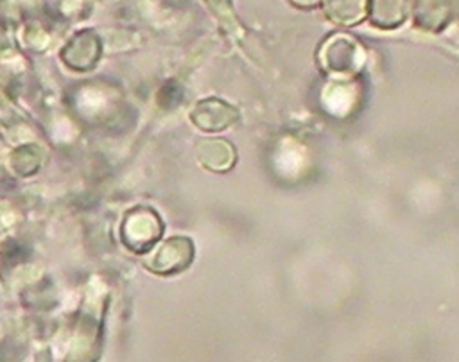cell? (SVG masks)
<instances>
[{"label": "cell", "mask_w": 459, "mask_h": 362, "mask_svg": "<svg viewBox=\"0 0 459 362\" xmlns=\"http://www.w3.org/2000/svg\"><path fill=\"white\" fill-rule=\"evenodd\" d=\"M362 59V48L357 39L341 32L326 39L319 52V61L326 73L353 75L360 70Z\"/></svg>", "instance_id": "6da1fadb"}, {"label": "cell", "mask_w": 459, "mask_h": 362, "mask_svg": "<svg viewBox=\"0 0 459 362\" xmlns=\"http://www.w3.org/2000/svg\"><path fill=\"white\" fill-rule=\"evenodd\" d=\"M452 16V0H412V23L423 32L445 30Z\"/></svg>", "instance_id": "7a4b0ae2"}, {"label": "cell", "mask_w": 459, "mask_h": 362, "mask_svg": "<svg viewBox=\"0 0 459 362\" xmlns=\"http://www.w3.org/2000/svg\"><path fill=\"white\" fill-rule=\"evenodd\" d=\"M409 14V0H368L369 23L380 30L402 27Z\"/></svg>", "instance_id": "3957f363"}, {"label": "cell", "mask_w": 459, "mask_h": 362, "mask_svg": "<svg viewBox=\"0 0 459 362\" xmlns=\"http://www.w3.org/2000/svg\"><path fill=\"white\" fill-rule=\"evenodd\" d=\"M328 20L341 27L360 23L368 16V0H323Z\"/></svg>", "instance_id": "277c9868"}, {"label": "cell", "mask_w": 459, "mask_h": 362, "mask_svg": "<svg viewBox=\"0 0 459 362\" xmlns=\"http://www.w3.org/2000/svg\"><path fill=\"white\" fill-rule=\"evenodd\" d=\"M296 5H299V7H305V9H310V7H316V5H319L323 0H292Z\"/></svg>", "instance_id": "5b68a950"}, {"label": "cell", "mask_w": 459, "mask_h": 362, "mask_svg": "<svg viewBox=\"0 0 459 362\" xmlns=\"http://www.w3.org/2000/svg\"><path fill=\"white\" fill-rule=\"evenodd\" d=\"M454 13L457 14V18H459V0H455V5H454Z\"/></svg>", "instance_id": "8992f818"}]
</instances>
